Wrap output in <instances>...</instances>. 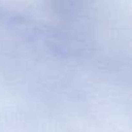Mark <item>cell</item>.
Instances as JSON below:
<instances>
[{"label":"cell","instance_id":"cell-1","mask_svg":"<svg viewBox=\"0 0 132 132\" xmlns=\"http://www.w3.org/2000/svg\"><path fill=\"white\" fill-rule=\"evenodd\" d=\"M54 9L66 17L75 16L83 9L86 0H52Z\"/></svg>","mask_w":132,"mask_h":132}]
</instances>
